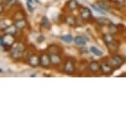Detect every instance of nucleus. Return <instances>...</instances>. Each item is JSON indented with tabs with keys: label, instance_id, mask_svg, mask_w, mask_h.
Instances as JSON below:
<instances>
[{
	"label": "nucleus",
	"instance_id": "1",
	"mask_svg": "<svg viewBox=\"0 0 126 126\" xmlns=\"http://www.w3.org/2000/svg\"><path fill=\"white\" fill-rule=\"evenodd\" d=\"M26 47L22 43H17L15 46L12 48L11 56L15 60H19L22 57L23 52L25 51Z\"/></svg>",
	"mask_w": 126,
	"mask_h": 126
},
{
	"label": "nucleus",
	"instance_id": "2",
	"mask_svg": "<svg viewBox=\"0 0 126 126\" xmlns=\"http://www.w3.org/2000/svg\"><path fill=\"white\" fill-rule=\"evenodd\" d=\"M108 63L111 65V67H112L114 69H118L119 68H120L121 66L124 64L125 60H124V59L120 55L113 54V55H111L110 58H109Z\"/></svg>",
	"mask_w": 126,
	"mask_h": 126
},
{
	"label": "nucleus",
	"instance_id": "3",
	"mask_svg": "<svg viewBox=\"0 0 126 126\" xmlns=\"http://www.w3.org/2000/svg\"><path fill=\"white\" fill-rule=\"evenodd\" d=\"M63 71H64L65 73H67L68 75H72L75 73L76 71L75 63L71 59H66L64 63V67H63Z\"/></svg>",
	"mask_w": 126,
	"mask_h": 126
},
{
	"label": "nucleus",
	"instance_id": "4",
	"mask_svg": "<svg viewBox=\"0 0 126 126\" xmlns=\"http://www.w3.org/2000/svg\"><path fill=\"white\" fill-rule=\"evenodd\" d=\"M40 65L44 68H49L51 65L50 58L48 54H42L40 56Z\"/></svg>",
	"mask_w": 126,
	"mask_h": 126
},
{
	"label": "nucleus",
	"instance_id": "5",
	"mask_svg": "<svg viewBox=\"0 0 126 126\" xmlns=\"http://www.w3.org/2000/svg\"><path fill=\"white\" fill-rule=\"evenodd\" d=\"M27 63L31 67L36 68L40 65V56L36 54H32L28 56Z\"/></svg>",
	"mask_w": 126,
	"mask_h": 126
},
{
	"label": "nucleus",
	"instance_id": "6",
	"mask_svg": "<svg viewBox=\"0 0 126 126\" xmlns=\"http://www.w3.org/2000/svg\"><path fill=\"white\" fill-rule=\"evenodd\" d=\"M4 47H12L15 44V36L14 35L5 34L2 37Z\"/></svg>",
	"mask_w": 126,
	"mask_h": 126
},
{
	"label": "nucleus",
	"instance_id": "7",
	"mask_svg": "<svg viewBox=\"0 0 126 126\" xmlns=\"http://www.w3.org/2000/svg\"><path fill=\"white\" fill-rule=\"evenodd\" d=\"M79 16L84 21H88L92 18V14L91 10L87 8V7H82L79 11Z\"/></svg>",
	"mask_w": 126,
	"mask_h": 126
},
{
	"label": "nucleus",
	"instance_id": "8",
	"mask_svg": "<svg viewBox=\"0 0 126 126\" xmlns=\"http://www.w3.org/2000/svg\"><path fill=\"white\" fill-rule=\"evenodd\" d=\"M51 64L54 66H59L62 63V56L59 53H49Z\"/></svg>",
	"mask_w": 126,
	"mask_h": 126
},
{
	"label": "nucleus",
	"instance_id": "9",
	"mask_svg": "<svg viewBox=\"0 0 126 126\" xmlns=\"http://www.w3.org/2000/svg\"><path fill=\"white\" fill-rule=\"evenodd\" d=\"M101 72L105 75H110L112 74L114 68L111 67V65L109 63H106V62H104L101 64Z\"/></svg>",
	"mask_w": 126,
	"mask_h": 126
},
{
	"label": "nucleus",
	"instance_id": "10",
	"mask_svg": "<svg viewBox=\"0 0 126 126\" xmlns=\"http://www.w3.org/2000/svg\"><path fill=\"white\" fill-rule=\"evenodd\" d=\"M88 69L92 73H97L101 70V64L98 63V61H92L88 65Z\"/></svg>",
	"mask_w": 126,
	"mask_h": 126
},
{
	"label": "nucleus",
	"instance_id": "11",
	"mask_svg": "<svg viewBox=\"0 0 126 126\" xmlns=\"http://www.w3.org/2000/svg\"><path fill=\"white\" fill-rule=\"evenodd\" d=\"M14 25L16 27V28H17L18 31H22L27 27V20L24 19V18L18 19V20L15 21Z\"/></svg>",
	"mask_w": 126,
	"mask_h": 126
},
{
	"label": "nucleus",
	"instance_id": "12",
	"mask_svg": "<svg viewBox=\"0 0 126 126\" xmlns=\"http://www.w3.org/2000/svg\"><path fill=\"white\" fill-rule=\"evenodd\" d=\"M106 46H107L109 52L111 54H115L119 49V43H118V41H116L115 40H114L113 41H111L110 43L106 45Z\"/></svg>",
	"mask_w": 126,
	"mask_h": 126
},
{
	"label": "nucleus",
	"instance_id": "13",
	"mask_svg": "<svg viewBox=\"0 0 126 126\" xmlns=\"http://www.w3.org/2000/svg\"><path fill=\"white\" fill-rule=\"evenodd\" d=\"M79 7V3L78 0H68L67 2V8L69 11H75Z\"/></svg>",
	"mask_w": 126,
	"mask_h": 126
},
{
	"label": "nucleus",
	"instance_id": "14",
	"mask_svg": "<svg viewBox=\"0 0 126 126\" xmlns=\"http://www.w3.org/2000/svg\"><path fill=\"white\" fill-rule=\"evenodd\" d=\"M40 27L46 30H49L51 27L50 22H49V19L47 18L46 16H43V17L41 18V21H40Z\"/></svg>",
	"mask_w": 126,
	"mask_h": 126
},
{
	"label": "nucleus",
	"instance_id": "15",
	"mask_svg": "<svg viewBox=\"0 0 126 126\" xmlns=\"http://www.w3.org/2000/svg\"><path fill=\"white\" fill-rule=\"evenodd\" d=\"M17 28H16V27L14 24L13 25H9L5 29H4V33L5 34H11V35H16V32H17Z\"/></svg>",
	"mask_w": 126,
	"mask_h": 126
},
{
	"label": "nucleus",
	"instance_id": "16",
	"mask_svg": "<svg viewBox=\"0 0 126 126\" xmlns=\"http://www.w3.org/2000/svg\"><path fill=\"white\" fill-rule=\"evenodd\" d=\"M64 22L65 23L67 24L68 26H69V27H74V26L76 25V23H77V22H76V19L75 17H73V16H67L64 19Z\"/></svg>",
	"mask_w": 126,
	"mask_h": 126
},
{
	"label": "nucleus",
	"instance_id": "17",
	"mask_svg": "<svg viewBox=\"0 0 126 126\" xmlns=\"http://www.w3.org/2000/svg\"><path fill=\"white\" fill-rule=\"evenodd\" d=\"M74 42L78 46H83L87 44V40L83 36H77L74 39Z\"/></svg>",
	"mask_w": 126,
	"mask_h": 126
},
{
	"label": "nucleus",
	"instance_id": "18",
	"mask_svg": "<svg viewBox=\"0 0 126 126\" xmlns=\"http://www.w3.org/2000/svg\"><path fill=\"white\" fill-rule=\"evenodd\" d=\"M108 30H109V33L111 35H115L119 32V27L115 24H112V23H110L108 25Z\"/></svg>",
	"mask_w": 126,
	"mask_h": 126
},
{
	"label": "nucleus",
	"instance_id": "19",
	"mask_svg": "<svg viewBox=\"0 0 126 126\" xmlns=\"http://www.w3.org/2000/svg\"><path fill=\"white\" fill-rule=\"evenodd\" d=\"M102 39H103L105 44L107 45L109 43H110L111 41H113L114 40V37H113V35L110 34V33H108V34H104L103 36H102Z\"/></svg>",
	"mask_w": 126,
	"mask_h": 126
},
{
	"label": "nucleus",
	"instance_id": "20",
	"mask_svg": "<svg viewBox=\"0 0 126 126\" xmlns=\"http://www.w3.org/2000/svg\"><path fill=\"white\" fill-rule=\"evenodd\" d=\"M97 23L101 26H106V25H109L110 23V21L109 19L106 18V17H101L97 19Z\"/></svg>",
	"mask_w": 126,
	"mask_h": 126
},
{
	"label": "nucleus",
	"instance_id": "21",
	"mask_svg": "<svg viewBox=\"0 0 126 126\" xmlns=\"http://www.w3.org/2000/svg\"><path fill=\"white\" fill-rule=\"evenodd\" d=\"M90 50H91V52L92 54H95V55H96V56H102L103 55V52L99 50V49L95 46H92L91 48H90Z\"/></svg>",
	"mask_w": 126,
	"mask_h": 126
},
{
	"label": "nucleus",
	"instance_id": "22",
	"mask_svg": "<svg viewBox=\"0 0 126 126\" xmlns=\"http://www.w3.org/2000/svg\"><path fill=\"white\" fill-rule=\"evenodd\" d=\"M61 39L64 42H66V43H70V42H72V40H73V36H72V35L68 34V35H62Z\"/></svg>",
	"mask_w": 126,
	"mask_h": 126
},
{
	"label": "nucleus",
	"instance_id": "23",
	"mask_svg": "<svg viewBox=\"0 0 126 126\" xmlns=\"http://www.w3.org/2000/svg\"><path fill=\"white\" fill-rule=\"evenodd\" d=\"M4 4L8 7H13L17 3V0H2Z\"/></svg>",
	"mask_w": 126,
	"mask_h": 126
},
{
	"label": "nucleus",
	"instance_id": "24",
	"mask_svg": "<svg viewBox=\"0 0 126 126\" xmlns=\"http://www.w3.org/2000/svg\"><path fill=\"white\" fill-rule=\"evenodd\" d=\"M92 8L95 9V11L98 12L99 13L101 14H106V12H105L103 9H101V8H100V6L98 5V4H92Z\"/></svg>",
	"mask_w": 126,
	"mask_h": 126
},
{
	"label": "nucleus",
	"instance_id": "25",
	"mask_svg": "<svg viewBox=\"0 0 126 126\" xmlns=\"http://www.w3.org/2000/svg\"><path fill=\"white\" fill-rule=\"evenodd\" d=\"M48 51L49 53H59V49L56 46H50L49 47Z\"/></svg>",
	"mask_w": 126,
	"mask_h": 126
},
{
	"label": "nucleus",
	"instance_id": "26",
	"mask_svg": "<svg viewBox=\"0 0 126 126\" xmlns=\"http://www.w3.org/2000/svg\"><path fill=\"white\" fill-rule=\"evenodd\" d=\"M98 5L100 6V8L101 9H103L105 12H110V9L104 3H102V2H98Z\"/></svg>",
	"mask_w": 126,
	"mask_h": 126
},
{
	"label": "nucleus",
	"instance_id": "27",
	"mask_svg": "<svg viewBox=\"0 0 126 126\" xmlns=\"http://www.w3.org/2000/svg\"><path fill=\"white\" fill-rule=\"evenodd\" d=\"M27 6L28 10H29L30 12H33V7H32V3H27Z\"/></svg>",
	"mask_w": 126,
	"mask_h": 126
},
{
	"label": "nucleus",
	"instance_id": "28",
	"mask_svg": "<svg viewBox=\"0 0 126 126\" xmlns=\"http://www.w3.org/2000/svg\"><path fill=\"white\" fill-rule=\"evenodd\" d=\"M3 11H4V7H3V4L0 3V14H1L2 13H3Z\"/></svg>",
	"mask_w": 126,
	"mask_h": 126
},
{
	"label": "nucleus",
	"instance_id": "29",
	"mask_svg": "<svg viewBox=\"0 0 126 126\" xmlns=\"http://www.w3.org/2000/svg\"><path fill=\"white\" fill-rule=\"evenodd\" d=\"M27 3H33V1L32 0H27Z\"/></svg>",
	"mask_w": 126,
	"mask_h": 126
},
{
	"label": "nucleus",
	"instance_id": "30",
	"mask_svg": "<svg viewBox=\"0 0 126 126\" xmlns=\"http://www.w3.org/2000/svg\"><path fill=\"white\" fill-rule=\"evenodd\" d=\"M2 72H3V71H2V70H0V73H2Z\"/></svg>",
	"mask_w": 126,
	"mask_h": 126
}]
</instances>
